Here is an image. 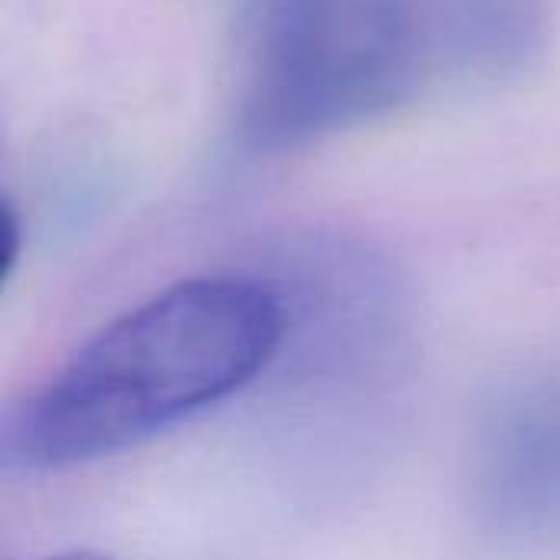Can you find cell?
<instances>
[{
    "instance_id": "obj_2",
    "label": "cell",
    "mask_w": 560,
    "mask_h": 560,
    "mask_svg": "<svg viewBox=\"0 0 560 560\" xmlns=\"http://www.w3.org/2000/svg\"><path fill=\"white\" fill-rule=\"evenodd\" d=\"M43 560H115V558H105V555H95V551H69V555H56V558H43Z\"/></svg>"
},
{
    "instance_id": "obj_1",
    "label": "cell",
    "mask_w": 560,
    "mask_h": 560,
    "mask_svg": "<svg viewBox=\"0 0 560 560\" xmlns=\"http://www.w3.org/2000/svg\"><path fill=\"white\" fill-rule=\"evenodd\" d=\"M282 335L266 282H177L98 328L3 417L0 463L52 472L135 450L249 387Z\"/></svg>"
}]
</instances>
